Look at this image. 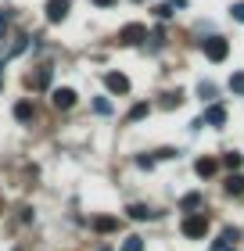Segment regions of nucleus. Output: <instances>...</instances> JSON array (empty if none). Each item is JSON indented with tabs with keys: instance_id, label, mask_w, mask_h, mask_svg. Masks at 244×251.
Masks as SVG:
<instances>
[{
	"instance_id": "nucleus-14",
	"label": "nucleus",
	"mask_w": 244,
	"mask_h": 251,
	"mask_svg": "<svg viewBox=\"0 0 244 251\" xmlns=\"http://www.w3.org/2000/svg\"><path fill=\"white\" fill-rule=\"evenodd\" d=\"M151 215L155 212H151L147 204H130V219H151Z\"/></svg>"
},
{
	"instance_id": "nucleus-4",
	"label": "nucleus",
	"mask_w": 244,
	"mask_h": 251,
	"mask_svg": "<svg viewBox=\"0 0 244 251\" xmlns=\"http://www.w3.org/2000/svg\"><path fill=\"white\" fill-rule=\"evenodd\" d=\"M119 40L126 43V47H140V43L147 40V29L140 25V22H133V25H126V29L119 32Z\"/></svg>"
},
{
	"instance_id": "nucleus-28",
	"label": "nucleus",
	"mask_w": 244,
	"mask_h": 251,
	"mask_svg": "<svg viewBox=\"0 0 244 251\" xmlns=\"http://www.w3.org/2000/svg\"><path fill=\"white\" fill-rule=\"evenodd\" d=\"M101 251H111V248H101Z\"/></svg>"
},
{
	"instance_id": "nucleus-16",
	"label": "nucleus",
	"mask_w": 244,
	"mask_h": 251,
	"mask_svg": "<svg viewBox=\"0 0 244 251\" xmlns=\"http://www.w3.org/2000/svg\"><path fill=\"white\" fill-rule=\"evenodd\" d=\"M180 100H183V94H180V90H172V94L162 97V108H180Z\"/></svg>"
},
{
	"instance_id": "nucleus-12",
	"label": "nucleus",
	"mask_w": 244,
	"mask_h": 251,
	"mask_svg": "<svg viewBox=\"0 0 244 251\" xmlns=\"http://www.w3.org/2000/svg\"><path fill=\"white\" fill-rule=\"evenodd\" d=\"M94 230H101V233H115V230H119V219H108V215H101V219H94Z\"/></svg>"
},
{
	"instance_id": "nucleus-15",
	"label": "nucleus",
	"mask_w": 244,
	"mask_h": 251,
	"mask_svg": "<svg viewBox=\"0 0 244 251\" xmlns=\"http://www.w3.org/2000/svg\"><path fill=\"white\" fill-rule=\"evenodd\" d=\"M197 204H201V194H187V198L180 201V208H183V212H194Z\"/></svg>"
},
{
	"instance_id": "nucleus-23",
	"label": "nucleus",
	"mask_w": 244,
	"mask_h": 251,
	"mask_svg": "<svg viewBox=\"0 0 244 251\" xmlns=\"http://www.w3.org/2000/svg\"><path fill=\"white\" fill-rule=\"evenodd\" d=\"M230 15H234L237 22H244V0H237V4H234V7H230Z\"/></svg>"
},
{
	"instance_id": "nucleus-21",
	"label": "nucleus",
	"mask_w": 244,
	"mask_h": 251,
	"mask_svg": "<svg viewBox=\"0 0 244 251\" xmlns=\"http://www.w3.org/2000/svg\"><path fill=\"white\" fill-rule=\"evenodd\" d=\"M94 111H97V115H111V100L97 97V100H94Z\"/></svg>"
},
{
	"instance_id": "nucleus-27",
	"label": "nucleus",
	"mask_w": 244,
	"mask_h": 251,
	"mask_svg": "<svg viewBox=\"0 0 244 251\" xmlns=\"http://www.w3.org/2000/svg\"><path fill=\"white\" fill-rule=\"evenodd\" d=\"M90 4H97V7H111L115 0H90Z\"/></svg>"
},
{
	"instance_id": "nucleus-24",
	"label": "nucleus",
	"mask_w": 244,
	"mask_h": 251,
	"mask_svg": "<svg viewBox=\"0 0 244 251\" xmlns=\"http://www.w3.org/2000/svg\"><path fill=\"white\" fill-rule=\"evenodd\" d=\"M155 15H158V18H169V15H172V4H158Z\"/></svg>"
},
{
	"instance_id": "nucleus-18",
	"label": "nucleus",
	"mask_w": 244,
	"mask_h": 251,
	"mask_svg": "<svg viewBox=\"0 0 244 251\" xmlns=\"http://www.w3.org/2000/svg\"><path fill=\"white\" fill-rule=\"evenodd\" d=\"M230 90L244 97V72H234V75H230Z\"/></svg>"
},
{
	"instance_id": "nucleus-10",
	"label": "nucleus",
	"mask_w": 244,
	"mask_h": 251,
	"mask_svg": "<svg viewBox=\"0 0 244 251\" xmlns=\"http://www.w3.org/2000/svg\"><path fill=\"white\" fill-rule=\"evenodd\" d=\"M51 79H54V68H51V65H40V72L32 75L29 83H32V86H51Z\"/></svg>"
},
{
	"instance_id": "nucleus-22",
	"label": "nucleus",
	"mask_w": 244,
	"mask_h": 251,
	"mask_svg": "<svg viewBox=\"0 0 244 251\" xmlns=\"http://www.w3.org/2000/svg\"><path fill=\"white\" fill-rule=\"evenodd\" d=\"M197 94H201V100H212L216 97V86L212 83H201V86H197Z\"/></svg>"
},
{
	"instance_id": "nucleus-7",
	"label": "nucleus",
	"mask_w": 244,
	"mask_h": 251,
	"mask_svg": "<svg viewBox=\"0 0 244 251\" xmlns=\"http://www.w3.org/2000/svg\"><path fill=\"white\" fill-rule=\"evenodd\" d=\"M201 122L216 126V129H219V126H226V108H223V104H212V108L205 111V119H201Z\"/></svg>"
},
{
	"instance_id": "nucleus-26",
	"label": "nucleus",
	"mask_w": 244,
	"mask_h": 251,
	"mask_svg": "<svg viewBox=\"0 0 244 251\" xmlns=\"http://www.w3.org/2000/svg\"><path fill=\"white\" fill-rule=\"evenodd\" d=\"M4 29H7V15L0 11V36H4Z\"/></svg>"
},
{
	"instance_id": "nucleus-3",
	"label": "nucleus",
	"mask_w": 244,
	"mask_h": 251,
	"mask_svg": "<svg viewBox=\"0 0 244 251\" xmlns=\"http://www.w3.org/2000/svg\"><path fill=\"white\" fill-rule=\"evenodd\" d=\"M104 90L115 94V97H122V94H130V79L122 72H104Z\"/></svg>"
},
{
	"instance_id": "nucleus-5",
	"label": "nucleus",
	"mask_w": 244,
	"mask_h": 251,
	"mask_svg": "<svg viewBox=\"0 0 244 251\" xmlns=\"http://www.w3.org/2000/svg\"><path fill=\"white\" fill-rule=\"evenodd\" d=\"M68 7H72L68 0H47V7H43V11H47V22H65Z\"/></svg>"
},
{
	"instance_id": "nucleus-8",
	"label": "nucleus",
	"mask_w": 244,
	"mask_h": 251,
	"mask_svg": "<svg viewBox=\"0 0 244 251\" xmlns=\"http://www.w3.org/2000/svg\"><path fill=\"white\" fill-rule=\"evenodd\" d=\"M216 169H219V162H216V158H197V162H194V173L201 176V179L216 176Z\"/></svg>"
},
{
	"instance_id": "nucleus-17",
	"label": "nucleus",
	"mask_w": 244,
	"mask_h": 251,
	"mask_svg": "<svg viewBox=\"0 0 244 251\" xmlns=\"http://www.w3.org/2000/svg\"><path fill=\"white\" fill-rule=\"evenodd\" d=\"M122 251H144V237H126Z\"/></svg>"
},
{
	"instance_id": "nucleus-1",
	"label": "nucleus",
	"mask_w": 244,
	"mask_h": 251,
	"mask_svg": "<svg viewBox=\"0 0 244 251\" xmlns=\"http://www.w3.org/2000/svg\"><path fill=\"white\" fill-rule=\"evenodd\" d=\"M201 50H205V58L208 61H226V54H230V40H223V36H208V40H201Z\"/></svg>"
},
{
	"instance_id": "nucleus-9",
	"label": "nucleus",
	"mask_w": 244,
	"mask_h": 251,
	"mask_svg": "<svg viewBox=\"0 0 244 251\" xmlns=\"http://www.w3.org/2000/svg\"><path fill=\"white\" fill-rule=\"evenodd\" d=\"M226 194H230V198H241V194H244V176L241 173H230L226 176Z\"/></svg>"
},
{
	"instance_id": "nucleus-20",
	"label": "nucleus",
	"mask_w": 244,
	"mask_h": 251,
	"mask_svg": "<svg viewBox=\"0 0 244 251\" xmlns=\"http://www.w3.org/2000/svg\"><path fill=\"white\" fill-rule=\"evenodd\" d=\"M147 111H151L147 104H133V108H130V122H140V119L147 115Z\"/></svg>"
},
{
	"instance_id": "nucleus-25",
	"label": "nucleus",
	"mask_w": 244,
	"mask_h": 251,
	"mask_svg": "<svg viewBox=\"0 0 244 251\" xmlns=\"http://www.w3.org/2000/svg\"><path fill=\"white\" fill-rule=\"evenodd\" d=\"M212 251H237V248H234V244H223V241H216V244H212Z\"/></svg>"
},
{
	"instance_id": "nucleus-6",
	"label": "nucleus",
	"mask_w": 244,
	"mask_h": 251,
	"mask_svg": "<svg viewBox=\"0 0 244 251\" xmlns=\"http://www.w3.org/2000/svg\"><path fill=\"white\" fill-rule=\"evenodd\" d=\"M54 108H61V111H68V108H72L76 104V90H68V86H61V90H54Z\"/></svg>"
},
{
	"instance_id": "nucleus-11",
	"label": "nucleus",
	"mask_w": 244,
	"mask_h": 251,
	"mask_svg": "<svg viewBox=\"0 0 244 251\" xmlns=\"http://www.w3.org/2000/svg\"><path fill=\"white\" fill-rule=\"evenodd\" d=\"M223 165L230 169V173H237V169L244 165V154H241V151H226V154H223Z\"/></svg>"
},
{
	"instance_id": "nucleus-19",
	"label": "nucleus",
	"mask_w": 244,
	"mask_h": 251,
	"mask_svg": "<svg viewBox=\"0 0 244 251\" xmlns=\"http://www.w3.org/2000/svg\"><path fill=\"white\" fill-rule=\"evenodd\" d=\"M241 241V230H237V226H226V230H223V244H237Z\"/></svg>"
},
{
	"instance_id": "nucleus-13",
	"label": "nucleus",
	"mask_w": 244,
	"mask_h": 251,
	"mask_svg": "<svg viewBox=\"0 0 244 251\" xmlns=\"http://www.w3.org/2000/svg\"><path fill=\"white\" fill-rule=\"evenodd\" d=\"M15 119L18 122H29L32 119V104H29V100H18V104H15Z\"/></svg>"
},
{
	"instance_id": "nucleus-2",
	"label": "nucleus",
	"mask_w": 244,
	"mask_h": 251,
	"mask_svg": "<svg viewBox=\"0 0 244 251\" xmlns=\"http://www.w3.org/2000/svg\"><path fill=\"white\" fill-rule=\"evenodd\" d=\"M208 233V215L201 212H190L187 219H183V237H190V241H197V237Z\"/></svg>"
}]
</instances>
